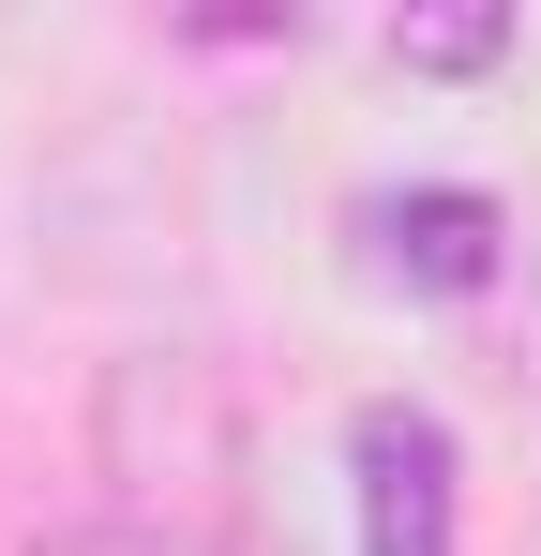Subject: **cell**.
<instances>
[{"instance_id":"6da1fadb","label":"cell","mask_w":541,"mask_h":556,"mask_svg":"<svg viewBox=\"0 0 541 556\" xmlns=\"http://www.w3.org/2000/svg\"><path fill=\"white\" fill-rule=\"evenodd\" d=\"M347 466H361V556H466V452L437 406H361Z\"/></svg>"},{"instance_id":"7a4b0ae2","label":"cell","mask_w":541,"mask_h":556,"mask_svg":"<svg viewBox=\"0 0 541 556\" xmlns=\"http://www.w3.org/2000/svg\"><path fill=\"white\" fill-rule=\"evenodd\" d=\"M496 195H466V181H422V195H376V271H406V286H437V301H466V286H496Z\"/></svg>"},{"instance_id":"3957f363","label":"cell","mask_w":541,"mask_h":556,"mask_svg":"<svg viewBox=\"0 0 541 556\" xmlns=\"http://www.w3.org/2000/svg\"><path fill=\"white\" fill-rule=\"evenodd\" d=\"M391 61H406V76H481V61H512V15H496V0H466V15H391Z\"/></svg>"},{"instance_id":"277c9868","label":"cell","mask_w":541,"mask_h":556,"mask_svg":"<svg viewBox=\"0 0 541 556\" xmlns=\"http://www.w3.org/2000/svg\"><path fill=\"white\" fill-rule=\"evenodd\" d=\"M46 556H226V542H196V527H76V542H46Z\"/></svg>"}]
</instances>
